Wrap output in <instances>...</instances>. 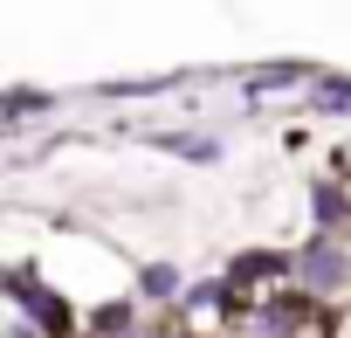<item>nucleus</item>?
Here are the masks:
<instances>
[{
    "label": "nucleus",
    "mask_w": 351,
    "mask_h": 338,
    "mask_svg": "<svg viewBox=\"0 0 351 338\" xmlns=\"http://www.w3.org/2000/svg\"><path fill=\"white\" fill-rule=\"evenodd\" d=\"M180 269H172V262H145L138 269V304H180Z\"/></svg>",
    "instance_id": "nucleus-1"
},
{
    "label": "nucleus",
    "mask_w": 351,
    "mask_h": 338,
    "mask_svg": "<svg viewBox=\"0 0 351 338\" xmlns=\"http://www.w3.org/2000/svg\"><path fill=\"white\" fill-rule=\"evenodd\" d=\"M35 111H56V97H42V90H8V97H0V138H8L14 124H28Z\"/></svg>",
    "instance_id": "nucleus-2"
},
{
    "label": "nucleus",
    "mask_w": 351,
    "mask_h": 338,
    "mask_svg": "<svg viewBox=\"0 0 351 338\" xmlns=\"http://www.w3.org/2000/svg\"><path fill=\"white\" fill-rule=\"evenodd\" d=\"M289 83H310V63H276V69H255V76H248V97H269V90H289Z\"/></svg>",
    "instance_id": "nucleus-3"
},
{
    "label": "nucleus",
    "mask_w": 351,
    "mask_h": 338,
    "mask_svg": "<svg viewBox=\"0 0 351 338\" xmlns=\"http://www.w3.org/2000/svg\"><path fill=\"white\" fill-rule=\"evenodd\" d=\"M310 111H324V117H330V111H351V83H344V76L310 83Z\"/></svg>",
    "instance_id": "nucleus-4"
},
{
    "label": "nucleus",
    "mask_w": 351,
    "mask_h": 338,
    "mask_svg": "<svg viewBox=\"0 0 351 338\" xmlns=\"http://www.w3.org/2000/svg\"><path fill=\"white\" fill-rule=\"evenodd\" d=\"M158 145H165V152H180V159H214V152H221L214 138H158Z\"/></svg>",
    "instance_id": "nucleus-5"
},
{
    "label": "nucleus",
    "mask_w": 351,
    "mask_h": 338,
    "mask_svg": "<svg viewBox=\"0 0 351 338\" xmlns=\"http://www.w3.org/2000/svg\"><path fill=\"white\" fill-rule=\"evenodd\" d=\"M324 338H351V304H337V311H324Z\"/></svg>",
    "instance_id": "nucleus-6"
}]
</instances>
